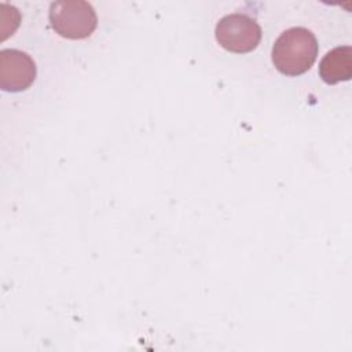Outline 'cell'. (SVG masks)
Here are the masks:
<instances>
[{"instance_id": "obj_3", "label": "cell", "mask_w": 352, "mask_h": 352, "mask_svg": "<svg viewBox=\"0 0 352 352\" xmlns=\"http://www.w3.org/2000/svg\"><path fill=\"white\" fill-rule=\"evenodd\" d=\"M217 43L227 51L245 54L253 51L261 40L258 23L243 14H230L223 16L214 29Z\"/></svg>"}, {"instance_id": "obj_1", "label": "cell", "mask_w": 352, "mask_h": 352, "mask_svg": "<svg viewBox=\"0 0 352 352\" xmlns=\"http://www.w3.org/2000/svg\"><path fill=\"white\" fill-rule=\"evenodd\" d=\"M316 55V37L301 26L285 30L272 47V63L278 72L286 76H298L309 70Z\"/></svg>"}, {"instance_id": "obj_2", "label": "cell", "mask_w": 352, "mask_h": 352, "mask_svg": "<svg viewBox=\"0 0 352 352\" xmlns=\"http://www.w3.org/2000/svg\"><path fill=\"white\" fill-rule=\"evenodd\" d=\"M50 22L55 33L69 40L89 37L98 23L92 6L84 0H59L50 6Z\"/></svg>"}, {"instance_id": "obj_5", "label": "cell", "mask_w": 352, "mask_h": 352, "mask_svg": "<svg viewBox=\"0 0 352 352\" xmlns=\"http://www.w3.org/2000/svg\"><path fill=\"white\" fill-rule=\"evenodd\" d=\"M319 76L326 84L348 81L352 77V50L341 45L330 50L319 63Z\"/></svg>"}, {"instance_id": "obj_4", "label": "cell", "mask_w": 352, "mask_h": 352, "mask_svg": "<svg viewBox=\"0 0 352 352\" xmlns=\"http://www.w3.org/2000/svg\"><path fill=\"white\" fill-rule=\"evenodd\" d=\"M36 78V63L23 51L6 48L0 51V88L7 92L28 89Z\"/></svg>"}]
</instances>
